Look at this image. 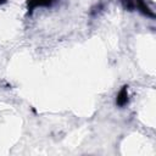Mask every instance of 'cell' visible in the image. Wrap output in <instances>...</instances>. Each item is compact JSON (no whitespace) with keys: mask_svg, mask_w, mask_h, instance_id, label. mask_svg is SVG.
<instances>
[{"mask_svg":"<svg viewBox=\"0 0 156 156\" xmlns=\"http://www.w3.org/2000/svg\"><path fill=\"white\" fill-rule=\"evenodd\" d=\"M128 87L124 85L122 87V89L119 90L118 95H117V99H116V104L119 106V107H123L124 105H127L128 102Z\"/></svg>","mask_w":156,"mask_h":156,"instance_id":"6da1fadb","label":"cell"},{"mask_svg":"<svg viewBox=\"0 0 156 156\" xmlns=\"http://www.w3.org/2000/svg\"><path fill=\"white\" fill-rule=\"evenodd\" d=\"M54 1L55 0H28L27 6H28V10L32 11L33 9L39 7V6H50Z\"/></svg>","mask_w":156,"mask_h":156,"instance_id":"7a4b0ae2","label":"cell"},{"mask_svg":"<svg viewBox=\"0 0 156 156\" xmlns=\"http://www.w3.org/2000/svg\"><path fill=\"white\" fill-rule=\"evenodd\" d=\"M134 2H135V9H138L140 12H143L149 17H154V12L149 9V6L145 4L144 0H134Z\"/></svg>","mask_w":156,"mask_h":156,"instance_id":"3957f363","label":"cell"},{"mask_svg":"<svg viewBox=\"0 0 156 156\" xmlns=\"http://www.w3.org/2000/svg\"><path fill=\"white\" fill-rule=\"evenodd\" d=\"M4 2H6V0H0V4H4Z\"/></svg>","mask_w":156,"mask_h":156,"instance_id":"277c9868","label":"cell"}]
</instances>
